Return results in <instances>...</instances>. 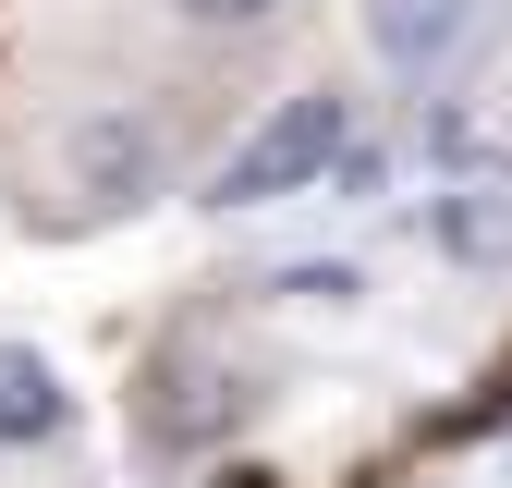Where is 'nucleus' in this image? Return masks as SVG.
I'll list each match as a JSON object with an SVG mask.
<instances>
[{"mask_svg": "<svg viewBox=\"0 0 512 488\" xmlns=\"http://www.w3.org/2000/svg\"><path fill=\"white\" fill-rule=\"evenodd\" d=\"M354 135V98L342 86H305V98H281L256 135L220 159V183L208 196L220 208H281V196H317V171H330V147Z\"/></svg>", "mask_w": 512, "mask_h": 488, "instance_id": "obj_1", "label": "nucleus"}, {"mask_svg": "<svg viewBox=\"0 0 512 488\" xmlns=\"http://www.w3.org/2000/svg\"><path fill=\"white\" fill-rule=\"evenodd\" d=\"M427 244L452 269H512V159H452V171H439Z\"/></svg>", "mask_w": 512, "mask_h": 488, "instance_id": "obj_2", "label": "nucleus"}, {"mask_svg": "<svg viewBox=\"0 0 512 488\" xmlns=\"http://www.w3.org/2000/svg\"><path fill=\"white\" fill-rule=\"evenodd\" d=\"M464 25H476V0H366V37H378V61L391 74H439V61L464 49Z\"/></svg>", "mask_w": 512, "mask_h": 488, "instance_id": "obj_3", "label": "nucleus"}, {"mask_svg": "<svg viewBox=\"0 0 512 488\" xmlns=\"http://www.w3.org/2000/svg\"><path fill=\"white\" fill-rule=\"evenodd\" d=\"M244 403H256V391L232 379V366H196V354H183L171 379H159V403H147V440H171V452H183V440H208V427H220V415H244Z\"/></svg>", "mask_w": 512, "mask_h": 488, "instance_id": "obj_4", "label": "nucleus"}, {"mask_svg": "<svg viewBox=\"0 0 512 488\" xmlns=\"http://www.w3.org/2000/svg\"><path fill=\"white\" fill-rule=\"evenodd\" d=\"M61 366L37 342H0V440H61Z\"/></svg>", "mask_w": 512, "mask_h": 488, "instance_id": "obj_5", "label": "nucleus"}, {"mask_svg": "<svg viewBox=\"0 0 512 488\" xmlns=\"http://www.w3.org/2000/svg\"><path fill=\"white\" fill-rule=\"evenodd\" d=\"M74 159H86V196L98 208H122V196H147V171H159V135H147V122H86V135H74Z\"/></svg>", "mask_w": 512, "mask_h": 488, "instance_id": "obj_6", "label": "nucleus"}, {"mask_svg": "<svg viewBox=\"0 0 512 488\" xmlns=\"http://www.w3.org/2000/svg\"><path fill=\"white\" fill-rule=\"evenodd\" d=\"M269 293H281V305H354V293H366V281H354V269H342V257H305V269H281V281H269Z\"/></svg>", "mask_w": 512, "mask_h": 488, "instance_id": "obj_7", "label": "nucleus"}, {"mask_svg": "<svg viewBox=\"0 0 512 488\" xmlns=\"http://www.w3.org/2000/svg\"><path fill=\"white\" fill-rule=\"evenodd\" d=\"M171 13H196V25H256L269 0H171Z\"/></svg>", "mask_w": 512, "mask_h": 488, "instance_id": "obj_8", "label": "nucleus"}, {"mask_svg": "<svg viewBox=\"0 0 512 488\" xmlns=\"http://www.w3.org/2000/svg\"><path fill=\"white\" fill-rule=\"evenodd\" d=\"M208 488H281V476H269V464H220Z\"/></svg>", "mask_w": 512, "mask_h": 488, "instance_id": "obj_9", "label": "nucleus"}]
</instances>
